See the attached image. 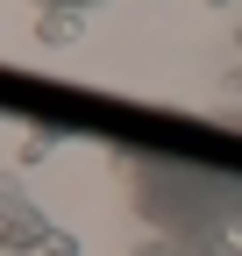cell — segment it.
I'll use <instances>...</instances> for the list:
<instances>
[{
	"mask_svg": "<svg viewBox=\"0 0 242 256\" xmlns=\"http://www.w3.org/2000/svg\"><path fill=\"white\" fill-rule=\"evenodd\" d=\"M72 36H78V14H50L43 22V43H72Z\"/></svg>",
	"mask_w": 242,
	"mask_h": 256,
	"instance_id": "cell-1",
	"label": "cell"
},
{
	"mask_svg": "<svg viewBox=\"0 0 242 256\" xmlns=\"http://www.w3.org/2000/svg\"><path fill=\"white\" fill-rule=\"evenodd\" d=\"M136 256H178V242H164V235H157V242H142Z\"/></svg>",
	"mask_w": 242,
	"mask_h": 256,
	"instance_id": "cell-2",
	"label": "cell"
},
{
	"mask_svg": "<svg viewBox=\"0 0 242 256\" xmlns=\"http://www.w3.org/2000/svg\"><path fill=\"white\" fill-rule=\"evenodd\" d=\"M57 8H93V0H57Z\"/></svg>",
	"mask_w": 242,
	"mask_h": 256,
	"instance_id": "cell-3",
	"label": "cell"
},
{
	"mask_svg": "<svg viewBox=\"0 0 242 256\" xmlns=\"http://www.w3.org/2000/svg\"><path fill=\"white\" fill-rule=\"evenodd\" d=\"M214 8H228V0H214Z\"/></svg>",
	"mask_w": 242,
	"mask_h": 256,
	"instance_id": "cell-4",
	"label": "cell"
}]
</instances>
